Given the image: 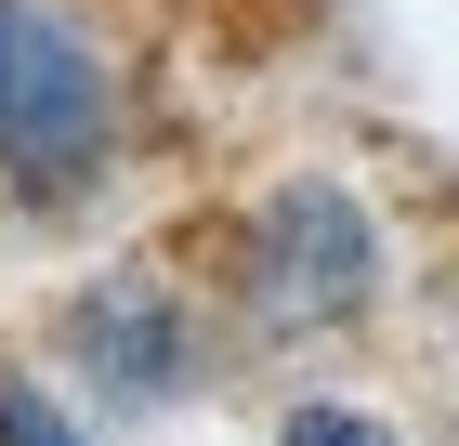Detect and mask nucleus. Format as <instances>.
<instances>
[{
	"instance_id": "obj_1",
	"label": "nucleus",
	"mask_w": 459,
	"mask_h": 446,
	"mask_svg": "<svg viewBox=\"0 0 459 446\" xmlns=\"http://www.w3.org/2000/svg\"><path fill=\"white\" fill-rule=\"evenodd\" d=\"M118 132H132L118 39L79 0H0V197L13 210L106 197Z\"/></svg>"
},
{
	"instance_id": "obj_2",
	"label": "nucleus",
	"mask_w": 459,
	"mask_h": 446,
	"mask_svg": "<svg viewBox=\"0 0 459 446\" xmlns=\"http://www.w3.org/2000/svg\"><path fill=\"white\" fill-rule=\"evenodd\" d=\"M381 210L354 197L342 171H289L263 184V197L237 210V237H223V289H237V315L263 328V342H328V328H354V315L381 302Z\"/></svg>"
},
{
	"instance_id": "obj_3",
	"label": "nucleus",
	"mask_w": 459,
	"mask_h": 446,
	"mask_svg": "<svg viewBox=\"0 0 459 446\" xmlns=\"http://www.w3.org/2000/svg\"><path fill=\"white\" fill-rule=\"evenodd\" d=\"M53 342H66V368L92 380V407H118V420H158V407L197 394V302L171 289V263L79 275L66 315H53Z\"/></svg>"
},
{
	"instance_id": "obj_4",
	"label": "nucleus",
	"mask_w": 459,
	"mask_h": 446,
	"mask_svg": "<svg viewBox=\"0 0 459 446\" xmlns=\"http://www.w3.org/2000/svg\"><path fill=\"white\" fill-rule=\"evenodd\" d=\"M0 446H92V433L66 420V394H53V380L0 368Z\"/></svg>"
},
{
	"instance_id": "obj_5",
	"label": "nucleus",
	"mask_w": 459,
	"mask_h": 446,
	"mask_svg": "<svg viewBox=\"0 0 459 446\" xmlns=\"http://www.w3.org/2000/svg\"><path fill=\"white\" fill-rule=\"evenodd\" d=\"M276 446H394V420H368V407H328V394H302V407L276 420Z\"/></svg>"
}]
</instances>
